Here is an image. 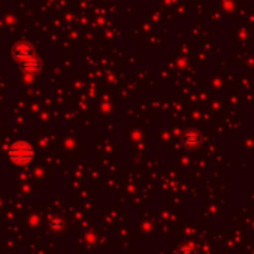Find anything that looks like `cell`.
I'll return each instance as SVG.
<instances>
[{
  "mask_svg": "<svg viewBox=\"0 0 254 254\" xmlns=\"http://www.w3.org/2000/svg\"><path fill=\"white\" fill-rule=\"evenodd\" d=\"M15 56L18 57V60H20L21 64L24 63V60H27V64L24 66V70H35V69L39 67V60H36V57H35V54H33L32 50H29V48L26 50V47L21 51L15 50Z\"/></svg>",
  "mask_w": 254,
  "mask_h": 254,
  "instance_id": "cell-2",
  "label": "cell"
},
{
  "mask_svg": "<svg viewBox=\"0 0 254 254\" xmlns=\"http://www.w3.org/2000/svg\"><path fill=\"white\" fill-rule=\"evenodd\" d=\"M32 148L26 142H18L11 148V159L17 163H26L32 159Z\"/></svg>",
  "mask_w": 254,
  "mask_h": 254,
  "instance_id": "cell-1",
  "label": "cell"
}]
</instances>
